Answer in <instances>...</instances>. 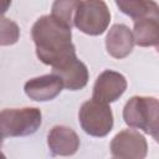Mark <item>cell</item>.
<instances>
[{
	"label": "cell",
	"mask_w": 159,
	"mask_h": 159,
	"mask_svg": "<svg viewBox=\"0 0 159 159\" xmlns=\"http://www.w3.org/2000/svg\"><path fill=\"white\" fill-rule=\"evenodd\" d=\"M10 4H11V0H2V12H5L7 10Z\"/></svg>",
	"instance_id": "cell-16"
},
{
	"label": "cell",
	"mask_w": 159,
	"mask_h": 159,
	"mask_svg": "<svg viewBox=\"0 0 159 159\" xmlns=\"http://www.w3.org/2000/svg\"><path fill=\"white\" fill-rule=\"evenodd\" d=\"M52 72L58 75L63 82L65 88L70 91H80L86 87L89 80L87 66L73 56L61 65L52 68Z\"/></svg>",
	"instance_id": "cell-9"
},
{
	"label": "cell",
	"mask_w": 159,
	"mask_h": 159,
	"mask_svg": "<svg viewBox=\"0 0 159 159\" xmlns=\"http://www.w3.org/2000/svg\"><path fill=\"white\" fill-rule=\"evenodd\" d=\"M135 45V39L133 31L123 24H114L106 37V48L107 52L118 60L127 57Z\"/></svg>",
	"instance_id": "cell-10"
},
{
	"label": "cell",
	"mask_w": 159,
	"mask_h": 159,
	"mask_svg": "<svg viewBox=\"0 0 159 159\" xmlns=\"http://www.w3.org/2000/svg\"><path fill=\"white\" fill-rule=\"evenodd\" d=\"M111 21V12L103 0H81L76 15L75 26L86 35H102Z\"/></svg>",
	"instance_id": "cell-4"
},
{
	"label": "cell",
	"mask_w": 159,
	"mask_h": 159,
	"mask_svg": "<svg viewBox=\"0 0 159 159\" xmlns=\"http://www.w3.org/2000/svg\"><path fill=\"white\" fill-rule=\"evenodd\" d=\"M81 0H55L51 7V15L72 29L75 25V15Z\"/></svg>",
	"instance_id": "cell-14"
},
{
	"label": "cell",
	"mask_w": 159,
	"mask_h": 159,
	"mask_svg": "<svg viewBox=\"0 0 159 159\" xmlns=\"http://www.w3.org/2000/svg\"><path fill=\"white\" fill-rule=\"evenodd\" d=\"M111 154L120 159H143L148 153L147 139L134 129H124L114 135L109 145Z\"/></svg>",
	"instance_id": "cell-6"
},
{
	"label": "cell",
	"mask_w": 159,
	"mask_h": 159,
	"mask_svg": "<svg viewBox=\"0 0 159 159\" xmlns=\"http://www.w3.org/2000/svg\"><path fill=\"white\" fill-rule=\"evenodd\" d=\"M78 120L81 128L92 137H106L113 128V113L109 104L94 98L81 106Z\"/></svg>",
	"instance_id": "cell-5"
},
{
	"label": "cell",
	"mask_w": 159,
	"mask_h": 159,
	"mask_svg": "<svg viewBox=\"0 0 159 159\" xmlns=\"http://www.w3.org/2000/svg\"><path fill=\"white\" fill-rule=\"evenodd\" d=\"M125 89H127L125 77L119 72L106 70L97 77L94 82L92 98L109 104L117 101L125 92Z\"/></svg>",
	"instance_id": "cell-7"
},
{
	"label": "cell",
	"mask_w": 159,
	"mask_h": 159,
	"mask_svg": "<svg viewBox=\"0 0 159 159\" xmlns=\"http://www.w3.org/2000/svg\"><path fill=\"white\" fill-rule=\"evenodd\" d=\"M19 36H20L19 26L14 21L6 17H2L1 19V45L2 46L12 45L19 40Z\"/></svg>",
	"instance_id": "cell-15"
},
{
	"label": "cell",
	"mask_w": 159,
	"mask_h": 159,
	"mask_svg": "<svg viewBox=\"0 0 159 159\" xmlns=\"http://www.w3.org/2000/svg\"><path fill=\"white\" fill-rule=\"evenodd\" d=\"M155 47H157V52H158V53H159V42H158V43H157V45H155Z\"/></svg>",
	"instance_id": "cell-17"
},
{
	"label": "cell",
	"mask_w": 159,
	"mask_h": 159,
	"mask_svg": "<svg viewBox=\"0 0 159 159\" xmlns=\"http://www.w3.org/2000/svg\"><path fill=\"white\" fill-rule=\"evenodd\" d=\"M125 124L134 129H142L159 143V99L154 97L134 96L123 108Z\"/></svg>",
	"instance_id": "cell-2"
},
{
	"label": "cell",
	"mask_w": 159,
	"mask_h": 159,
	"mask_svg": "<svg viewBox=\"0 0 159 159\" xmlns=\"http://www.w3.org/2000/svg\"><path fill=\"white\" fill-rule=\"evenodd\" d=\"M42 123L41 111L36 107L6 108L0 113L1 137H26L34 134Z\"/></svg>",
	"instance_id": "cell-3"
},
{
	"label": "cell",
	"mask_w": 159,
	"mask_h": 159,
	"mask_svg": "<svg viewBox=\"0 0 159 159\" xmlns=\"http://www.w3.org/2000/svg\"><path fill=\"white\" fill-rule=\"evenodd\" d=\"M63 87L65 86L61 77L52 72L50 75H43L29 80L24 86V91L26 96L32 101L47 102L56 98Z\"/></svg>",
	"instance_id": "cell-8"
},
{
	"label": "cell",
	"mask_w": 159,
	"mask_h": 159,
	"mask_svg": "<svg viewBox=\"0 0 159 159\" xmlns=\"http://www.w3.org/2000/svg\"><path fill=\"white\" fill-rule=\"evenodd\" d=\"M47 145L53 155H73L80 148L77 133L66 125H55L47 134Z\"/></svg>",
	"instance_id": "cell-11"
},
{
	"label": "cell",
	"mask_w": 159,
	"mask_h": 159,
	"mask_svg": "<svg viewBox=\"0 0 159 159\" xmlns=\"http://www.w3.org/2000/svg\"><path fill=\"white\" fill-rule=\"evenodd\" d=\"M31 37L39 60L52 68L76 56L71 27L56 20L52 15H43L35 21Z\"/></svg>",
	"instance_id": "cell-1"
},
{
	"label": "cell",
	"mask_w": 159,
	"mask_h": 159,
	"mask_svg": "<svg viewBox=\"0 0 159 159\" xmlns=\"http://www.w3.org/2000/svg\"><path fill=\"white\" fill-rule=\"evenodd\" d=\"M133 35L135 43L142 47L157 45L159 42V17H148L134 21Z\"/></svg>",
	"instance_id": "cell-13"
},
{
	"label": "cell",
	"mask_w": 159,
	"mask_h": 159,
	"mask_svg": "<svg viewBox=\"0 0 159 159\" xmlns=\"http://www.w3.org/2000/svg\"><path fill=\"white\" fill-rule=\"evenodd\" d=\"M116 5L133 22L148 17H159V5L154 0H116Z\"/></svg>",
	"instance_id": "cell-12"
}]
</instances>
